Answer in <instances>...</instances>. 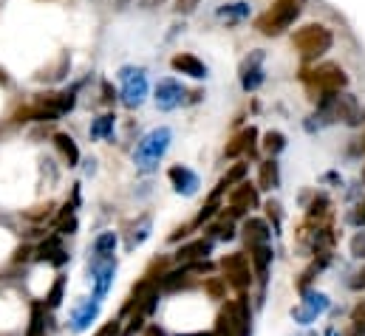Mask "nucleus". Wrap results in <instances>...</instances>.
I'll return each mask as SVG.
<instances>
[{"instance_id": "nucleus-1", "label": "nucleus", "mask_w": 365, "mask_h": 336, "mask_svg": "<svg viewBox=\"0 0 365 336\" xmlns=\"http://www.w3.org/2000/svg\"><path fill=\"white\" fill-rule=\"evenodd\" d=\"M300 3H303V0H275V3L255 20V28H258L261 34H266V37L283 34V31H286V28L298 20Z\"/></svg>"}, {"instance_id": "nucleus-2", "label": "nucleus", "mask_w": 365, "mask_h": 336, "mask_svg": "<svg viewBox=\"0 0 365 336\" xmlns=\"http://www.w3.org/2000/svg\"><path fill=\"white\" fill-rule=\"evenodd\" d=\"M292 43H295V49H298L306 60H314V57L326 54V51L332 49L334 37H332V31H329L326 26H320V23H309V26H303V28H298V31H295Z\"/></svg>"}, {"instance_id": "nucleus-3", "label": "nucleus", "mask_w": 365, "mask_h": 336, "mask_svg": "<svg viewBox=\"0 0 365 336\" xmlns=\"http://www.w3.org/2000/svg\"><path fill=\"white\" fill-rule=\"evenodd\" d=\"M221 271H224V283L227 285H232L238 294H243L250 285H252V280H255V274H252V263H250V258L243 255V251H232V255H227L224 260H221Z\"/></svg>"}, {"instance_id": "nucleus-4", "label": "nucleus", "mask_w": 365, "mask_h": 336, "mask_svg": "<svg viewBox=\"0 0 365 336\" xmlns=\"http://www.w3.org/2000/svg\"><path fill=\"white\" fill-rule=\"evenodd\" d=\"M168 144H170V131H168V128L147 133V136L139 142V147H136V167H139V170H142V173H150L153 167L159 164V158L165 156Z\"/></svg>"}, {"instance_id": "nucleus-5", "label": "nucleus", "mask_w": 365, "mask_h": 336, "mask_svg": "<svg viewBox=\"0 0 365 336\" xmlns=\"http://www.w3.org/2000/svg\"><path fill=\"white\" fill-rule=\"evenodd\" d=\"M309 82L323 96H332V94H340L348 85V76H346V71L340 65L326 62V65H317L314 71H309Z\"/></svg>"}, {"instance_id": "nucleus-6", "label": "nucleus", "mask_w": 365, "mask_h": 336, "mask_svg": "<svg viewBox=\"0 0 365 336\" xmlns=\"http://www.w3.org/2000/svg\"><path fill=\"white\" fill-rule=\"evenodd\" d=\"M329 297L323 291H303V300L292 308V319L298 322V325H311V322H317V317H323L329 311Z\"/></svg>"}, {"instance_id": "nucleus-7", "label": "nucleus", "mask_w": 365, "mask_h": 336, "mask_svg": "<svg viewBox=\"0 0 365 336\" xmlns=\"http://www.w3.org/2000/svg\"><path fill=\"white\" fill-rule=\"evenodd\" d=\"M116 277V258L111 260H88V280L94 285V300H105Z\"/></svg>"}, {"instance_id": "nucleus-8", "label": "nucleus", "mask_w": 365, "mask_h": 336, "mask_svg": "<svg viewBox=\"0 0 365 336\" xmlns=\"http://www.w3.org/2000/svg\"><path fill=\"white\" fill-rule=\"evenodd\" d=\"M119 76H122V82H125V88H122V102H125L128 108L142 105V99H145V94H147L145 71H142V68H122Z\"/></svg>"}, {"instance_id": "nucleus-9", "label": "nucleus", "mask_w": 365, "mask_h": 336, "mask_svg": "<svg viewBox=\"0 0 365 336\" xmlns=\"http://www.w3.org/2000/svg\"><path fill=\"white\" fill-rule=\"evenodd\" d=\"M258 187H252V184H247V181H241L238 187H232V192H229V212L224 215V218H241V215H247L250 209H255L258 206Z\"/></svg>"}, {"instance_id": "nucleus-10", "label": "nucleus", "mask_w": 365, "mask_h": 336, "mask_svg": "<svg viewBox=\"0 0 365 336\" xmlns=\"http://www.w3.org/2000/svg\"><path fill=\"white\" fill-rule=\"evenodd\" d=\"M99 308H102V303L99 300H79L74 308H71V317H68V328L74 330V333H83V330H88L97 319H99Z\"/></svg>"}, {"instance_id": "nucleus-11", "label": "nucleus", "mask_w": 365, "mask_h": 336, "mask_svg": "<svg viewBox=\"0 0 365 336\" xmlns=\"http://www.w3.org/2000/svg\"><path fill=\"white\" fill-rule=\"evenodd\" d=\"M263 54L261 51H252L247 60L241 62V85L243 91H255L261 82H263Z\"/></svg>"}, {"instance_id": "nucleus-12", "label": "nucleus", "mask_w": 365, "mask_h": 336, "mask_svg": "<svg viewBox=\"0 0 365 336\" xmlns=\"http://www.w3.org/2000/svg\"><path fill=\"white\" fill-rule=\"evenodd\" d=\"M232 319H235L238 336H252V305L247 294H238L232 300Z\"/></svg>"}, {"instance_id": "nucleus-13", "label": "nucleus", "mask_w": 365, "mask_h": 336, "mask_svg": "<svg viewBox=\"0 0 365 336\" xmlns=\"http://www.w3.org/2000/svg\"><path fill=\"white\" fill-rule=\"evenodd\" d=\"M181 96H184V88L176 79H161L156 85V105L161 110H173L176 105H181Z\"/></svg>"}, {"instance_id": "nucleus-14", "label": "nucleus", "mask_w": 365, "mask_h": 336, "mask_svg": "<svg viewBox=\"0 0 365 336\" xmlns=\"http://www.w3.org/2000/svg\"><path fill=\"white\" fill-rule=\"evenodd\" d=\"M241 232H243V243H247V249L250 246H263L272 237V229H269V224L263 218H247Z\"/></svg>"}, {"instance_id": "nucleus-15", "label": "nucleus", "mask_w": 365, "mask_h": 336, "mask_svg": "<svg viewBox=\"0 0 365 336\" xmlns=\"http://www.w3.org/2000/svg\"><path fill=\"white\" fill-rule=\"evenodd\" d=\"M168 176H170V181H173V190L179 192V195H195L198 192V176L190 170V167H170L168 170Z\"/></svg>"}, {"instance_id": "nucleus-16", "label": "nucleus", "mask_w": 365, "mask_h": 336, "mask_svg": "<svg viewBox=\"0 0 365 336\" xmlns=\"http://www.w3.org/2000/svg\"><path fill=\"white\" fill-rule=\"evenodd\" d=\"M250 263H252V274L258 277L261 285H266V274H269V263H272V246H250Z\"/></svg>"}, {"instance_id": "nucleus-17", "label": "nucleus", "mask_w": 365, "mask_h": 336, "mask_svg": "<svg viewBox=\"0 0 365 336\" xmlns=\"http://www.w3.org/2000/svg\"><path fill=\"white\" fill-rule=\"evenodd\" d=\"M210 251H213V240L210 237H201V240H193V243L181 246L176 251V260L179 263H198V260H204Z\"/></svg>"}, {"instance_id": "nucleus-18", "label": "nucleus", "mask_w": 365, "mask_h": 336, "mask_svg": "<svg viewBox=\"0 0 365 336\" xmlns=\"http://www.w3.org/2000/svg\"><path fill=\"white\" fill-rule=\"evenodd\" d=\"M37 258H40V260H49V263H51V266H57V269L68 263V255H65V249H63V243H60V237H57V235H54V237H49L43 246L37 249Z\"/></svg>"}, {"instance_id": "nucleus-19", "label": "nucleus", "mask_w": 365, "mask_h": 336, "mask_svg": "<svg viewBox=\"0 0 365 336\" xmlns=\"http://www.w3.org/2000/svg\"><path fill=\"white\" fill-rule=\"evenodd\" d=\"M116 232H102L94 237V246H91V260H111L113 251H116Z\"/></svg>"}, {"instance_id": "nucleus-20", "label": "nucleus", "mask_w": 365, "mask_h": 336, "mask_svg": "<svg viewBox=\"0 0 365 336\" xmlns=\"http://www.w3.org/2000/svg\"><path fill=\"white\" fill-rule=\"evenodd\" d=\"M173 68L181 71V74H187V76H195V79L207 76V65L201 62L198 57H193V54H176L173 57Z\"/></svg>"}, {"instance_id": "nucleus-21", "label": "nucleus", "mask_w": 365, "mask_h": 336, "mask_svg": "<svg viewBox=\"0 0 365 336\" xmlns=\"http://www.w3.org/2000/svg\"><path fill=\"white\" fill-rule=\"evenodd\" d=\"M255 139H258V131H255V128H247V131H241V133H238V136L227 144V150H224V153H227L229 158H235V156H241V153H247V150L252 153Z\"/></svg>"}, {"instance_id": "nucleus-22", "label": "nucleus", "mask_w": 365, "mask_h": 336, "mask_svg": "<svg viewBox=\"0 0 365 336\" xmlns=\"http://www.w3.org/2000/svg\"><path fill=\"white\" fill-rule=\"evenodd\" d=\"M37 105H43L49 113L60 116V113H65V110L74 108V94H49L43 99H37Z\"/></svg>"}, {"instance_id": "nucleus-23", "label": "nucleus", "mask_w": 365, "mask_h": 336, "mask_svg": "<svg viewBox=\"0 0 365 336\" xmlns=\"http://www.w3.org/2000/svg\"><path fill=\"white\" fill-rule=\"evenodd\" d=\"M54 144H57V150H60V156L65 158L68 167H76V164H79V147H76V142H74L68 133H57V136H54Z\"/></svg>"}, {"instance_id": "nucleus-24", "label": "nucleus", "mask_w": 365, "mask_h": 336, "mask_svg": "<svg viewBox=\"0 0 365 336\" xmlns=\"http://www.w3.org/2000/svg\"><path fill=\"white\" fill-rule=\"evenodd\" d=\"M213 336H238L235 319H232V303L221 305V311H218V317H216V330H213Z\"/></svg>"}, {"instance_id": "nucleus-25", "label": "nucleus", "mask_w": 365, "mask_h": 336, "mask_svg": "<svg viewBox=\"0 0 365 336\" xmlns=\"http://www.w3.org/2000/svg\"><path fill=\"white\" fill-rule=\"evenodd\" d=\"M26 336H46V305L43 303L31 305V319H29Z\"/></svg>"}, {"instance_id": "nucleus-26", "label": "nucleus", "mask_w": 365, "mask_h": 336, "mask_svg": "<svg viewBox=\"0 0 365 336\" xmlns=\"http://www.w3.org/2000/svg\"><path fill=\"white\" fill-rule=\"evenodd\" d=\"M277 181H280V176H277V164H275V158L263 161V164H261V181H258L261 190H275Z\"/></svg>"}, {"instance_id": "nucleus-27", "label": "nucleus", "mask_w": 365, "mask_h": 336, "mask_svg": "<svg viewBox=\"0 0 365 336\" xmlns=\"http://www.w3.org/2000/svg\"><path fill=\"white\" fill-rule=\"evenodd\" d=\"M113 121H116V116H111V113L94 119V124H91V139H108V136L113 133Z\"/></svg>"}, {"instance_id": "nucleus-28", "label": "nucleus", "mask_w": 365, "mask_h": 336, "mask_svg": "<svg viewBox=\"0 0 365 336\" xmlns=\"http://www.w3.org/2000/svg\"><path fill=\"white\" fill-rule=\"evenodd\" d=\"M63 291H65V277L63 274H57V280H54V285H51V291L46 294V311H54V308H60V303H63Z\"/></svg>"}, {"instance_id": "nucleus-29", "label": "nucleus", "mask_w": 365, "mask_h": 336, "mask_svg": "<svg viewBox=\"0 0 365 336\" xmlns=\"http://www.w3.org/2000/svg\"><path fill=\"white\" fill-rule=\"evenodd\" d=\"M326 215H329V198H326V195H320V198H314L311 206H309V221H311V224H314V221L320 224Z\"/></svg>"}, {"instance_id": "nucleus-30", "label": "nucleus", "mask_w": 365, "mask_h": 336, "mask_svg": "<svg viewBox=\"0 0 365 336\" xmlns=\"http://www.w3.org/2000/svg\"><path fill=\"white\" fill-rule=\"evenodd\" d=\"M147 235H150V218H142L139 221V226L131 232V237H128V249H136V246H142L145 240H147Z\"/></svg>"}, {"instance_id": "nucleus-31", "label": "nucleus", "mask_w": 365, "mask_h": 336, "mask_svg": "<svg viewBox=\"0 0 365 336\" xmlns=\"http://www.w3.org/2000/svg\"><path fill=\"white\" fill-rule=\"evenodd\" d=\"M263 147H266V153H269V156H277L283 147H286V139H283V133H277V131H269V133H266Z\"/></svg>"}, {"instance_id": "nucleus-32", "label": "nucleus", "mask_w": 365, "mask_h": 336, "mask_svg": "<svg viewBox=\"0 0 365 336\" xmlns=\"http://www.w3.org/2000/svg\"><path fill=\"white\" fill-rule=\"evenodd\" d=\"M243 176H247V164H235L232 170L221 178V187H224V190H227V187H235V184H241V181H243Z\"/></svg>"}, {"instance_id": "nucleus-33", "label": "nucleus", "mask_w": 365, "mask_h": 336, "mask_svg": "<svg viewBox=\"0 0 365 336\" xmlns=\"http://www.w3.org/2000/svg\"><path fill=\"white\" fill-rule=\"evenodd\" d=\"M210 232H213V237H218V240H229V237L235 235V226H232V221H229V218H224V221H218Z\"/></svg>"}, {"instance_id": "nucleus-34", "label": "nucleus", "mask_w": 365, "mask_h": 336, "mask_svg": "<svg viewBox=\"0 0 365 336\" xmlns=\"http://www.w3.org/2000/svg\"><path fill=\"white\" fill-rule=\"evenodd\" d=\"M218 15H221L224 20H238V17L247 15V3H232V6H224Z\"/></svg>"}, {"instance_id": "nucleus-35", "label": "nucleus", "mask_w": 365, "mask_h": 336, "mask_svg": "<svg viewBox=\"0 0 365 336\" xmlns=\"http://www.w3.org/2000/svg\"><path fill=\"white\" fill-rule=\"evenodd\" d=\"M119 330H122V319H111V322H105L94 336H119Z\"/></svg>"}, {"instance_id": "nucleus-36", "label": "nucleus", "mask_w": 365, "mask_h": 336, "mask_svg": "<svg viewBox=\"0 0 365 336\" xmlns=\"http://www.w3.org/2000/svg\"><path fill=\"white\" fill-rule=\"evenodd\" d=\"M351 255L354 258H365V229L351 240Z\"/></svg>"}, {"instance_id": "nucleus-37", "label": "nucleus", "mask_w": 365, "mask_h": 336, "mask_svg": "<svg viewBox=\"0 0 365 336\" xmlns=\"http://www.w3.org/2000/svg\"><path fill=\"white\" fill-rule=\"evenodd\" d=\"M198 6V0H176V12L179 15H193Z\"/></svg>"}, {"instance_id": "nucleus-38", "label": "nucleus", "mask_w": 365, "mask_h": 336, "mask_svg": "<svg viewBox=\"0 0 365 336\" xmlns=\"http://www.w3.org/2000/svg\"><path fill=\"white\" fill-rule=\"evenodd\" d=\"M351 221H354L357 226H365V201H362V203H359V206L354 209V215H351Z\"/></svg>"}, {"instance_id": "nucleus-39", "label": "nucleus", "mask_w": 365, "mask_h": 336, "mask_svg": "<svg viewBox=\"0 0 365 336\" xmlns=\"http://www.w3.org/2000/svg\"><path fill=\"white\" fill-rule=\"evenodd\" d=\"M351 288H354V291H362V288H365V269L351 280Z\"/></svg>"}, {"instance_id": "nucleus-40", "label": "nucleus", "mask_w": 365, "mask_h": 336, "mask_svg": "<svg viewBox=\"0 0 365 336\" xmlns=\"http://www.w3.org/2000/svg\"><path fill=\"white\" fill-rule=\"evenodd\" d=\"M145 336H168L159 325H145Z\"/></svg>"}, {"instance_id": "nucleus-41", "label": "nucleus", "mask_w": 365, "mask_h": 336, "mask_svg": "<svg viewBox=\"0 0 365 336\" xmlns=\"http://www.w3.org/2000/svg\"><path fill=\"white\" fill-rule=\"evenodd\" d=\"M187 235V226H181V229H176V235H170V240H179V237H184Z\"/></svg>"}, {"instance_id": "nucleus-42", "label": "nucleus", "mask_w": 365, "mask_h": 336, "mask_svg": "<svg viewBox=\"0 0 365 336\" xmlns=\"http://www.w3.org/2000/svg\"><path fill=\"white\" fill-rule=\"evenodd\" d=\"M326 336H343V333H337V328H329V330H326Z\"/></svg>"}, {"instance_id": "nucleus-43", "label": "nucleus", "mask_w": 365, "mask_h": 336, "mask_svg": "<svg viewBox=\"0 0 365 336\" xmlns=\"http://www.w3.org/2000/svg\"><path fill=\"white\" fill-rule=\"evenodd\" d=\"M300 336H317V333H314V330H306V333H300Z\"/></svg>"}, {"instance_id": "nucleus-44", "label": "nucleus", "mask_w": 365, "mask_h": 336, "mask_svg": "<svg viewBox=\"0 0 365 336\" xmlns=\"http://www.w3.org/2000/svg\"><path fill=\"white\" fill-rule=\"evenodd\" d=\"M362 150H365V139H362Z\"/></svg>"}, {"instance_id": "nucleus-45", "label": "nucleus", "mask_w": 365, "mask_h": 336, "mask_svg": "<svg viewBox=\"0 0 365 336\" xmlns=\"http://www.w3.org/2000/svg\"><path fill=\"white\" fill-rule=\"evenodd\" d=\"M362 181H365V173H362Z\"/></svg>"}]
</instances>
